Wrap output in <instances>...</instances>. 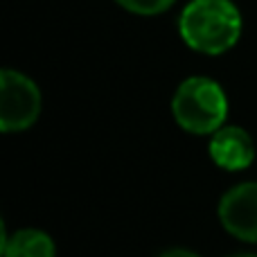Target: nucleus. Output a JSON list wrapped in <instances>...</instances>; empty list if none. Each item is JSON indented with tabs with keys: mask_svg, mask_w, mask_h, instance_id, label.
Masks as SVG:
<instances>
[{
	"mask_svg": "<svg viewBox=\"0 0 257 257\" xmlns=\"http://www.w3.org/2000/svg\"><path fill=\"white\" fill-rule=\"evenodd\" d=\"M122 9L136 16H158L176 5V0H115Z\"/></svg>",
	"mask_w": 257,
	"mask_h": 257,
	"instance_id": "0eeeda50",
	"label": "nucleus"
},
{
	"mask_svg": "<svg viewBox=\"0 0 257 257\" xmlns=\"http://www.w3.org/2000/svg\"><path fill=\"white\" fill-rule=\"evenodd\" d=\"M244 21L232 0H190L178 16V34L190 50L217 57L239 43Z\"/></svg>",
	"mask_w": 257,
	"mask_h": 257,
	"instance_id": "f257e3e1",
	"label": "nucleus"
},
{
	"mask_svg": "<svg viewBox=\"0 0 257 257\" xmlns=\"http://www.w3.org/2000/svg\"><path fill=\"white\" fill-rule=\"evenodd\" d=\"M176 124L194 136H212L228 117V97L210 77H187L172 99Z\"/></svg>",
	"mask_w": 257,
	"mask_h": 257,
	"instance_id": "f03ea898",
	"label": "nucleus"
},
{
	"mask_svg": "<svg viewBox=\"0 0 257 257\" xmlns=\"http://www.w3.org/2000/svg\"><path fill=\"white\" fill-rule=\"evenodd\" d=\"M158 257H201V255L192 253V250H185V248H172V250H165V253Z\"/></svg>",
	"mask_w": 257,
	"mask_h": 257,
	"instance_id": "6e6552de",
	"label": "nucleus"
},
{
	"mask_svg": "<svg viewBox=\"0 0 257 257\" xmlns=\"http://www.w3.org/2000/svg\"><path fill=\"white\" fill-rule=\"evenodd\" d=\"M219 221L232 237L257 244V183H239L219 201Z\"/></svg>",
	"mask_w": 257,
	"mask_h": 257,
	"instance_id": "20e7f679",
	"label": "nucleus"
},
{
	"mask_svg": "<svg viewBox=\"0 0 257 257\" xmlns=\"http://www.w3.org/2000/svg\"><path fill=\"white\" fill-rule=\"evenodd\" d=\"M41 115V90L36 81L12 68L0 72V131H25Z\"/></svg>",
	"mask_w": 257,
	"mask_h": 257,
	"instance_id": "7ed1b4c3",
	"label": "nucleus"
},
{
	"mask_svg": "<svg viewBox=\"0 0 257 257\" xmlns=\"http://www.w3.org/2000/svg\"><path fill=\"white\" fill-rule=\"evenodd\" d=\"M210 158L226 172H241L255 160V142L241 126H221L210 138Z\"/></svg>",
	"mask_w": 257,
	"mask_h": 257,
	"instance_id": "39448f33",
	"label": "nucleus"
},
{
	"mask_svg": "<svg viewBox=\"0 0 257 257\" xmlns=\"http://www.w3.org/2000/svg\"><path fill=\"white\" fill-rule=\"evenodd\" d=\"M232 257H257V255H248V253H241V255H232Z\"/></svg>",
	"mask_w": 257,
	"mask_h": 257,
	"instance_id": "1a4fd4ad",
	"label": "nucleus"
},
{
	"mask_svg": "<svg viewBox=\"0 0 257 257\" xmlns=\"http://www.w3.org/2000/svg\"><path fill=\"white\" fill-rule=\"evenodd\" d=\"M3 257H57V248L48 232L23 228L3 237Z\"/></svg>",
	"mask_w": 257,
	"mask_h": 257,
	"instance_id": "423d86ee",
	"label": "nucleus"
}]
</instances>
